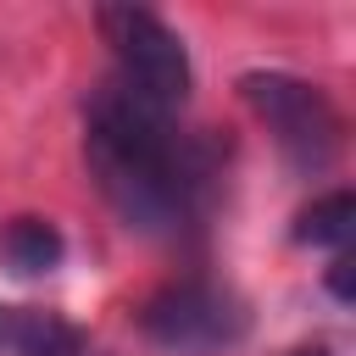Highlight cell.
Listing matches in <instances>:
<instances>
[{"label":"cell","instance_id":"obj_1","mask_svg":"<svg viewBox=\"0 0 356 356\" xmlns=\"http://www.w3.org/2000/svg\"><path fill=\"white\" fill-rule=\"evenodd\" d=\"M83 161L106 206L150 239H178L206 217L217 156L200 134L111 78L83 100Z\"/></svg>","mask_w":356,"mask_h":356},{"label":"cell","instance_id":"obj_2","mask_svg":"<svg viewBox=\"0 0 356 356\" xmlns=\"http://www.w3.org/2000/svg\"><path fill=\"white\" fill-rule=\"evenodd\" d=\"M95 28L111 50V83L161 106V111H184L189 89H195V67L184 39L145 6H100Z\"/></svg>","mask_w":356,"mask_h":356},{"label":"cell","instance_id":"obj_3","mask_svg":"<svg viewBox=\"0 0 356 356\" xmlns=\"http://www.w3.org/2000/svg\"><path fill=\"white\" fill-rule=\"evenodd\" d=\"M239 95H245V106L256 111V122L273 134L278 156L295 172L312 178V172H323L339 156L345 122H339V106L328 100L323 83L295 78V72H245Z\"/></svg>","mask_w":356,"mask_h":356},{"label":"cell","instance_id":"obj_4","mask_svg":"<svg viewBox=\"0 0 356 356\" xmlns=\"http://www.w3.org/2000/svg\"><path fill=\"white\" fill-rule=\"evenodd\" d=\"M139 328L167 356H217L245 339L250 312L217 278H172L139 306Z\"/></svg>","mask_w":356,"mask_h":356},{"label":"cell","instance_id":"obj_5","mask_svg":"<svg viewBox=\"0 0 356 356\" xmlns=\"http://www.w3.org/2000/svg\"><path fill=\"white\" fill-rule=\"evenodd\" d=\"M0 356H100V345L44 306H0Z\"/></svg>","mask_w":356,"mask_h":356},{"label":"cell","instance_id":"obj_6","mask_svg":"<svg viewBox=\"0 0 356 356\" xmlns=\"http://www.w3.org/2000/svg\"><path fill=\"white\" fill-rule=\"evenodd\" d=\"M0 256H6V267H11L17 278H44V273L61 267L67 239H61V228H56L50 217H17V222L0 234Z\"/></svg>","mask_w":356,"mask_h":356},{"label":"cell","instance_id":"obj_7","mask_svg":"<svg viewBox=\"0 0 356 356\" xmlns=\"http://www.w3.org/2000/svg\"><path fill=\"white\" fill-rule=\"evenodd\" d=\"M350 222H356L350 189H328V195H317V200L295 217V239L312 245V250H345V245H350Z\"/></svg>","mask_w":356,"mask_h":356},{"label":"cell","instance_id":"obj_8","mask_svg":"<svg viewBox=\"0 0 356 356\" xmlns=\"http://www.w3.org/2000/svg\"><path fill=\"white\" fill-rule=\"evenodd\" d=\"M328 284H334V295H339V300H350V261H345V250L334 256V273H328Z\"/></svg>","mask_w":356,"mask_h":356},{"label":"cell","instance_id":"obj_9","mask_svg":"<svg viewBox=\"0 0 356 356\" xmlns=\"http://www.w3.org/2000/svg\"><path fill=\"white\" fill-rule=\"evenodd\" d=\"M295 356H328V350H323V345H312V350H295Z\"/></svg>","mask_w":356,"mask_h":356}]
</instances>
